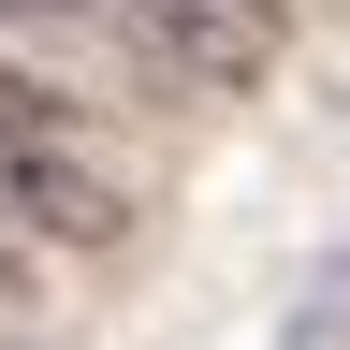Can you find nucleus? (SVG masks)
<instances>
[{"mask_svg": "<svg viewBox=\"0 0 350 350\" xmlns=\"http://www.w3.org/2000/svg\"><path fill=\"white\" fill-rule=\"evenodd\" d=\"M88 15L117 29V59H146L175 88H262L278 44H292L278 0H88Z\"/></svg>", "mask_w": 350, "mask_h": 350, "instance_id": "f257e3e1", "label": "nucleus"}, {"mask_svg": "<svg viewBox=\"0 0 350 350\" xmlns=\"http://www.w3.org/2000/svg\"><path fill=\"white\" fill-rule=\"evenodd\" d=\"M0 204H15L29 234H73V248L117 234V190H103V175H73L59 146H0Z\"/></svg>", "mask_w": 350, "mask_h": 350, "instance_id": "f03ea898", "label": "nucleus"}, {"mask_svg": "<svg viewBox=\"0 0 350 350\" xmlns=\"http://www.w3.org/2000/svg\"><path fill=\"white\" fill-rule=\"evenodd\" d=\"M278 350H350V248L292 292V336H278Z\"/></svg>", "mask_w": 350, "mask_h": 350, "instance_id": "7ed1b4c3", "label": "nucleus"}, {"mask_svg": "<svg viewBox=\"0 0 350 350\" xmlns=\"http://www.w3.org/2000/svg\"><path fill=\"white\" fill-rule=\"evenodd\" d=\"M44 131H59V103H44V88L0 59V146H44Z\"/></svg>", "mask_w": 350, "mask_h": 350, "instance_id": "20e7f679", "label": "nucleus"}, {"mask_svg": "<svg viewBox=\"0 0 350 350\" xmlns=\"http://www.w3.org/2000/svg\"><path fill=\"white\" fill-rule=\"evenodd\" d=\"M0 15H88V0H0Z\"/></svg>", "mask_w": 350, "mask_h": 350, "instance_id": "39448f33", "label": "nucleus"}]
</instances>
